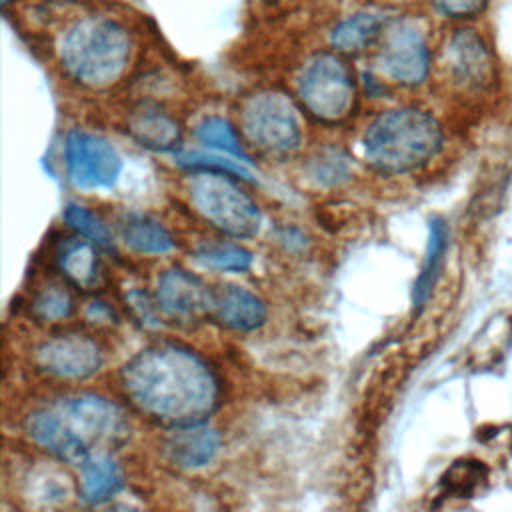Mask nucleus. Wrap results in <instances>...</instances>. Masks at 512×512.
<instances>
[{
	"instance_id": "f257e3e1",
	"label": "nucleus",
	"mask_w": 512,
	"mask_h": 512,
	"mask_svg": "<svg viewBox=\"0 0 512 512\" xmlns=\"http://www.w3.org/2000/svg\"><path fill=\"white\" fill-rule=\"evenodd\" d=\"M120 388L138 412L166 426L208 420L222 396L214 368L198 352L172 342L134 354L120 368Z\"/></svg>"
},
{
	"instance_id": "f03ea898",
	"label": "nucleus",
	"mask_w": 512,
	"mask_h": 512,
	"mask_svg": "<svg viewBox=\"0 0 512 512\" xmlns=\"http://www.w3.org/2000/svg\"><path fill=\"white\" fill-rule=\"evenodd\" d=\"M26 436L52 458L80 464L104 452L128 432L124 410L106 396L66 394L34 408L24 422Z\"/></svg>"
},
{
	"instance_id": "7ed1b4c3",
	"label": "nucleus",
	"mask_w": 512,
	"mask_h": 512,
	"mask_svg": "<svg viewBox=\"0 0 512 512\" xmlns=\"http://www.w3.org/2000/svg\"><path fill=\"white\" fill-rule=\"evenodd\" d=\"M442 144V126L418 108H396L380 114L362 138L368 164L394 176L422 168L440 152Z\"/></svg>"
},
{
	"instance_id": "20e7f679",
	"label": "nucleus",
	"mask_w": 512,
	"mask_h": 512,
	"mask_svg": "<svg viewBox=\"0 0 512 512\" xmlns=\"http://www.w3.org/2000/svg\"><path fill=\"white\" fill-rule=\"evenodd\" d=\"M132 44L128 32L106 18L76 22L64 36L60 56L72 78L86 86H108L116 82L128 62Z\"/></svg>"
},
{
	"instance_id": "39448f33",
	"label": "nucleus",
	"mask_w": 512,
	"mask_h": 512,
	"mask_svg": "<svg viewBox=\"0 0 512 512\" xmlns=\"http://www.w3.org/2000/svg\"><path fill=\"white\" fill-rule=\"evenodd\" d=\"M234 178L226 172L196 170L188 180V198L194 210L222 234L252 238L262 226V212Z\"/></svg>"
},
{
	"instance_id": "423d86ee",
	"label": "nucleus",
	"mask_w": 512,
	"mask_h": 512,
	"mask_svg": "<svg viewBox=\"0 0 512 512\" xmlns=\"http://www.w3.org/2000/svg\"><path fill=\"white\" fill-rule=\"evenodd\" d=\"M242 132L266 154H292L302 142V124L294 102L278 90L252 94L240 114Z\"/></svg>"
},
{
	"instance_id": "0eeeda50",
	"label": "nucleus",
	"mask_w": 512,
	"mask_h": 512,
	"mask_svg": "<svg viewBox=\"0 0 512 512\" xmlns=\"http://www.w3.org/2000/svg\"><path fill=\"white\" fill-rule=\"evenodd\" d=\"M356 96L354 74L350 66L330 52L312 56L298 78V98L302 106L322 122L342 120Z\"/></svg>"
},
{
	"instance_id": "6e6552de",
	"label": "nucleus",
	"mask_w": 512,
	"mask_h": 512,
	"mask_svg": "<svg viewBox=\"0 0 512 512\" xmlns=\"http://www.w3.org/2000/svg\"><path fill=\"white\" fill-rule=\"evenodd\" d=\"M66 168L78 188H112L122 174V158L106 138L86 130H72L66 136Z\"/></svg>"
},
{
	"instance_id": "1a4fd4ad",
	"label": "nucleus",
	"mask_w": 512,
	"mask_h": 512,
	"mask_svg": "<svg viewBox=\"0 0 512 512\" xmlns=\"http://www.w3.org/2000/svg\"><path fill=\"white\" fill-rule=\"evenodd\" d=\"M34 362L52 378L86 380L104 366V350L92 336L68 332L40 342L34 350Z\"/></svg>"
},
{
	"instance_id": "9d476101",
	"label": "nucleus",
	"mask_w": 512,
	"mask_h": 512,
	"mask_svg": "<svg viewBox=\"0 0 512 512\" xmlns=\"http://www.w3.org/2000/svg\"><path fill=\"white\" fill-rule=\"evenodd\" d=\"M378 68L404 86H418L426 80L430 52L422 30L412 20H398L388 26L378 54Z\"/></svg>"
},
{
	"instance_id": "9b49d317",
	"label": "nucleus",
	"mask_w": 512,
	"mask_h": 512,
	"mask_svg": "<svg viewBox=\"0 0 512 512\" xmlns=\"http://www.w3.org/2000/svg\"><path fill=\"white\" fill-rule=\"evenodd\" d=\"M154 298L160 314L182 324H192L210 316L212 288L184 268H168L158 278Z\"/></svg>"
},
{
	"instance_id": "f8f14e48",
	"label": "nucleus",
	"mask_w": 512,
	"mask_h": 512,
	"mask_svg": "<svg viewBox=\"0 0 512 512\" xmlns=\"http://www.w3.org/2000/svg\"><path fill=\"white\" fill-rule=\"evenodd\" d=\"M220 450V434L204 422L172 426L164 438L162 452L170 466L178 470H198L214 460Z\"/></svg>"
},
{
	"instance_id": "ddd939ff",
	"label": "nucleus",
	"mask_w": 512,
	"mask_h": 512,
	"mask_svg": "<svg viewBox=\"0 0 512 512\" xmlns=\"http://www.w3.org/2000/svg\"><path fill=\"white\" fill-rule=\"evenodd\" d=\"M210 316L224 328L252 332L264 326L268 308L266 302L254 292L236 284H220L212 288Z\"/></svg>"
},
{
	"instance_id": "4468645a",
	"label": "nucleus",
	"mask_w": 512,
	"mask_h": 512,
	"mask_svg": "<svg viewBox=\"0 0 512 512\" xmlns=\"http://www.w3.org/2000/svg\"><path fill=\"white\" fill-rule=\"evenodd\" d=\"M448 66L456 80L482 86L490 78V56L484 40L472 30H458L448 42Z\"/></svg>"
},
{
	"instance_id": "2eb2a0df",
	"label": "nucleus",
	"mask_w": 512,
	"mask_h": 512,
	"mask_svg": "<svg viewBox=\"0 0 512 512\" xmlns=\"http://www.w3.org/2000/svg\"><path fill=\"white\" fill-rule=\"evenodd\" d=\"M124 488V472L116 458L104 450L80 462V496L88 504H104Z\"/></svg>"
},
{
	"instance_id": "dca6fc26",
	"label": "nucleus",
	"mask_w": 512,
	"mask_h": 512,
	"mask_svg": "<svg viewBox=\"0 0 512 512\" xmlns=\"http://www.w3.org/2000/svg\"><path fill=\"white\" fill-rule=\"evenodd\" d=\"M60 272L78 288L90 290L100 282V258L96 244L86 238H68L56 252Z\"/></svg>"
},
{
	"instance_id": "f3484780",
	"label": "nucleus",
	"mask_w": 512,
	"mask_h": 512,
	"mask_svg": "<svg viewBox=\"0 0 512 512\" xmlns=\"http://www.w3.org/2000/svg\"><path fill=\"white\" fill-rule=\"evenodd\" d=\"M120 236L128 248L140 254H168L176 248L170 230L146 214H126L120 222Z\"/></svg>"
},
{
	"instance_id": "a211bd4d",
	"label": "nucleus",
	"mask_w": 512,
	"mask_h": 512,
	"mask_svg": "<svg viewBox=\"0 0 512 512\" xmlns=\"http://www.w3.org/2000/svg\"><path fill=\"white\" fill-rule=\"evenodd\" d=\"M386 24V16L374 10L356 12L336 24L330 32V44L336 48V52L344 54H356L362 52L366 46L378 38Z\"/></svg>"
},
{
	"instance_id": "6ab92c4d",
	"label": "nucleus",
	"mask_w": 512,
	"mask_h": 512,
	"mask_svg": "<svg viewBox=\"0 0 512 512\" xmlns=\"http://www.w3.org/2000/svg\"><path fill=\"white\" fill-rule=\"evenodd\" d=\"M132 136L146 148L168 152L180 144L178 122L162 110L144 108L130 118Z\"/></svg>"
},
{
	"instance_id": "aec40b11",
	"label": "nucleus",
	"mask_w": 512,
	"mask_h": 512,
	"mask_svg": "<svg viewBox=\"0 0 512 512\" xmlns=\"http://www.w3.org/2000/svg\"><path fill=\"white\" fill-rule=\"evenodd\" d=\"M446 226L442 220H432L430 222V238H428V246H426V256H424V264L422 270L414 282V308H422L424 302L428 300L438 272H440V264L446 252Z\"/></svg>"
},
{
	"instance_id": "412c9836",
	"label": "nucleus",
	"mask_w": 512,
	"mask_h": 512,
	"mask_svg": "<svg viewBox=\"0 0 512 512\" xmlns=\"http://www.w3.org/2000/svg\"><path fill=\"white\" fill-rule=\"evenodd\" d=\"M194 258L200 266L216 272H246L254 262L252 254L234 242H204L194 250Z\"/></svg>"
},
{
	"instance_id": "4be33fe9",
	"label": "nucleus",
	"mask_w": 512,
	"mask_h": 512,
	"mask_svg": "<svg viewBox=\"0 0 512 512\" xmlns=\"http://www.w3.org/2000/svg\"><path fill=\"white\" fill-rule=\"evenodd\" d=\"M196 138L202 146H206L210 150L230 154V156L240 158V160L250 164V156L242 148V144L236 136V130L230 126L228 120H224L220 116H206L196 126Z\"/></svg>"
},
{
	"instance_id": "5701e85b",
	"label": "nucleus",
	"mask_w": 512,
	"mask_h": 512,
	"mask_svg": "<svg viewBox=\"0 0 512 512\" xmlns=\"http://www.w3.org/2000/svg\"><path fill=\"white\" fill-rule=\"evenodd\" d=\"M176 162L180 166H186V168H192V170H214V172H226V174H232L240 180H246V182H252V172L248 168V162L240 160V158H234L230 154H224V152H200V150H188V152H178L176 154Z\"/></svg>"
},
{
	"instance_id": "b1692460",
	"label": "nucleus",
	"mask_w": 512,
	"mask_h": 512,
	"mask_svg": "<svg viewBox=\"0 0 512 512\" xmlns=\"http://www.w3.org/2000/svg\"><path fill=\"white\" fill-rule=\"evenodd\" d=\"M32 314L42 322H60L74 310V298L60 284L42 286L32 298Z\"/></svg>"
},
{
	"instance_id": "393cba45",
	"label": "nucleus",
	"mask_w": 512,
	"mask_h": 512,
	"mask_svg": "<svg viewBox=\"0 0 512 512\" xmlns=\"http://www.w3.org/2000/svg\"><path fill=\"white\" fill-rule=\"evenodd\" d=\"M64 222L82 238L94 242L100 248H110L112 246V236L108 226L88 208L80 204H68L62 212Z\"/></svg>"
},
{
	"instance_id": "a878e982",
	"label": "nucleus",
	"mask_w": 512,
	"mask_h": 512,
	"mask_svg": "<svg viewBox=\"0 0 512 512\" xmlns=\"http://www.w3.org/2000/svg\"><path fill=\"white\" fill-rule=\"evenodd\" d=\"M488 478V470L480 462H454L444 478V488L448 494L472 496L476 488Z\"/></svg>"
},
{
	"instance_id": "bb28decb",
	"label": "nucleus",
	"mask_w": 512,
	"mask_h": 512,
	"mask_svg": "<svg viewBox=\"0 0 512 512\" xmlns=\"http://www.w3.org/2000/svg\"><path fill=\"white\" fill-rule=\"evenodd\" d=\"M310 176L318 182V184H340L350 176V164L348 158L338 152V150H328L324 154H320L310 168Z\"/></svg>"
},
{
	"instance_id": "cd10ccee",
	"label": "nucleus",
	"mask_w": 512,
	"mask_h": 512,
	"mask_svg": "<svg viewBox=\"0 0 512 512\" xmlns=\"http://www.w3.org/2000/svg\"><path fill=\"white\" fill-rule=\"evenodd\" d=\"M488 0H436V8L450 18H472L486 8Z\"/></svg>"
},
{
	"instance_id": "c85d7f7f",
	"label": "nucleus",
	"mask_w": 512,
	"mask_h": 512,
	"mask_svg": "<svg viewBox=\"0 0 512 512\" xmlns=\"http://www.w3.org/2000/svg\"><path fill=\"white\" fill-rule=\"evenodd\" d=\"M126 298H128V302H130L134 314H136L146 326H156V324L160 322V320H158L160 308H158V304H156V298H150L148 294L138 292V290L130 292Z\"/></svg>"
},
{
	"instance_id": "c756f323",
	"label": "nucleus",
	"mask_w": 512,
	"mask_h": 512,
	"mask_svg": "<svg viewBox=\"0 0 512 512\" xmlns=\"http://www.w3.org/2000/svg\"><path fill=\"white\" fill-rule=\"evenodd\" d=\"M86 316H88V320H92L96 324H110L112 318H114V312L104 302H90L88 310H86Z\"/></svg>"
},
{
	"instance_id": "7c9ffc66",
	"label": "nucleus",
	"mask_w": 512,
	"mask_h": 512,
	"mask_svg": "<svg viewBox=\"0 0 512 512\" xmlns=\"http://www.w3.org/2000/svg\"><path fill=\"white\" fill-rule=\"evenodd\" d=\"M2 2H8V0H2Z\"/></svg>"
}]
</instances>
